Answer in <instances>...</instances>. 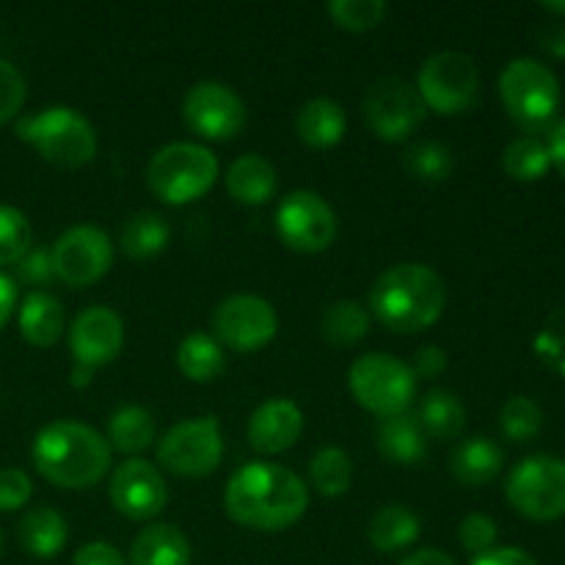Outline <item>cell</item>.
<instances>
[{
	"mask_svg": "<svg viewBox=\"0 0 565 565\" xmlns=\"http://www.w3.org/2000/svg\"><path fill=\"white\" fill-rule=\"evenodd\" d=\"M224 505L232 522L274 533L290 527L307 513L309 491L303 480L287 467L252 461L230 478Z\"/></svg>",
	"mask_w": 565,
	"mask_h": 565,
	"instance_id": "6da1fadb",
	"label": "cell"
},
{
	"mask_svg": "<svg viewBox=\"0 0 565 565\" xmlns=\"http://www.w3.org/2000/svg\"><path fill=\"white\" fill-rule=\"evenodd\" d=\"M447 303V287L434 268L403 263L384 270L370 287V309L386 329L412 334L434 326Z\"/></svg>",
	"mask_w": 565,
	"mask_h": 565,
	"instance_id": "7a4b0ae2",
	"label": "cell"
},
{
	"mask_svg": "<svg viewBox=\"0 0 565 565\" xmlns=\"http://www.w3.org/2000/svg\"><path fill=\"white\" fill-rule=\"evenodd\" d=\"M33 467L61 489H88L99 483L110 467L105 436L72 419L44 425L33 439Z\"/></svg>",
	"mask_w": 565,
	"mask_h": 565,
	"instance_id": "3957f363",
	"label": "cell"
},
{
	"mask_svg": "<svg viewBox=\"0 0 565 565\" xmlns=\"http://www.w3.org/2000/svg\"><path fill=\"white\" fill-rule=\"evenodd\" d=\"M17 136L31 143L44 160L64 169L88 163L97 152V132L92 121L75 108L53 105L17 121Z\"/></svg>",
	"mask_w": 565,
	"mask_h": 565,
	"instance_id": "277c9868",
	"label": "cell"
},
{
	"mask_svg": "<svg viewBox=\"0 0 565 565\" xmlns=\"http://www.w3.org/2000/svg\"><path fill=\"white\" fill-rule=\"evenodd\" d=\"M218 177V160L202 143L174 141L152 154L147 182L158 199L169 204H185L204 196Z\"/></svg>",
	"mask_w": 565,
	"mask_h": 565,
	"instance_id": "5b68a950",
	"label": "cell"
},
{
	"mask_svg": "<svg viewBox=\"0 0 565 565\" xmlns=\"http://www.w3.org/2000/svg\"><path fill=\"white\" fill-rule=\"evenodd\" d=\"M500 97L508 114L527 130L550 125L561 105V83L546 64L535 58H513L500 75Z\"/></svg>",
	"mask_w": 565,
	"mask_h": 565,
	"instance_id": "8992f818",
	"label": "cell"
},
{
	"mask_svg": "<svg viewBox=\"0 0 565 565\" xmlns=\"http://www.w3.org/2000/svg\"><path fill=\"white\" fill-rule=\"evenodd\" d=\"M348 384H351L353 397L381 419L406 412L417 392L414 370L390 353L359 356L348 373Z\"/></svg>",
	"mask_w": 565,
	"mask_h": 565,
	"instance_id": "52a82bcc",
	"label": "cell"
},
{
	"mask_svg": "<svg viewBox=\"0 0 565 565\" xmlns=\"http://www.w3.org/2000/svg\"><path fill=\"white\" fill-rule=\"evenodd\" d=\"M508 500L535 522L565 516V461L557 456H530L508 475Z\"/></svg>",
	"mask_w": 565,
	"mask_h": 565,
	"instance_id": "ba28073f",
	"label": "cell"
},
{
	"mask_svg": "<svg viewBox=\"0 0 565 565\" xmlns=\"http://www.w3.org/2000/svg\"><path fill=\"white\" fill-rule=\"evenodd\" d=\"M480 72L469 55L458 50L436 53L419 66L417 92L423 97L425 108H434L439 114H461L478 99Z\"/></svg>",
	"mask_w": 565,
	"mask_h": 565,
	"instance_id": "9c48e42d",
	"label": "cell"
},
{
	"mask_svg": "<svg viewBox=\"0 0 565 565\" xmlns=\"http://www.w3.org/2000/svg\"><path fill=\"white\" fill-rule=\"evenodd\" d=\"M364 121L384 141H406L425 121L423 97L403 77H379L362 99Z\"/></svg>",
	"mask_w": 565,
	"mask_h": 565,
	"instance_id": "30bf717a",
	"label": "cell"
},
{
	"mask_svg": "<svg viewBox=\"0 0 565 565\" xmlns=\"http://www.w3.org/2000/svg\"><path fill=\"white\" fill-rule=\"evenodd\" d=\"M221 458H224V436L215 417H196L174 425L158 447V461L182 478L210 475Z\"/></svg>",
	"mask_w": 565,
	"mask_h": 565,
	"instance_id": "8fae6325",
	"label": "cell"
},
{
	"mask_svg": "<svg viewBox=\"0 0 565 565\" xmlns=\"http://www.w3.org/2000/svg\"><path fill=\"white\" fill-rule=\"evenodd\" d=\"M276 232L296 252H326L337 237V215L315 191H292L276 207Z\"/></svg>",
	"mask_w": 565,
	"mask_h": 565,
	"instance_id": "7c38bea8",
	"label": "cell"
},
{
	"mask_svg": "<svg viewBox=\"0 0 565 565\" xmlns=\"http://www.w3.org/2000/svg\"><path fill=\"white\" fill-rule=\"evenodd\" d=\"M50 263L61 281L72 287H86L108 274L114 263V246L99 226L77 224L53 243Z\"/></svg>",
	"mask_w": 565,
	"mask_h": 565,
	"instance_id": "4fadbf2b",
	"label": "cell"
},
{
	"mask_svg": "<svg viewBox=\"0 0 565 565\" xmlns=\"http://www.w3.org/2000/svg\"><path fill=\"white\" fill-rule=\"evenodd\" d=\"M182 116H185L188 127L196 130L199 136L226 141V138L237 136L246 125V105L237 97V92H232L224 83L199 81L188 88Z\"/></svg>",
	"mask_w": 565,
	"mask_h": 565,
	"instance_id": "5bb4252c",
	"label": "cell"
},
{
	"mask_svg": "<svg viewBox=\"0 0 565 565\" xmlns=\"http://www.w3.org/2000/svg\"><path fill=\"white\" fill-rule=\"evenodd\" d=\"M279 329L276 309L259 296H232L213 312V331L235 351H257L268 345Z\"/></svg>",
	"mask_w": 565,
	"mask_h": 565,
	"instance_id": "9a60e30c",
	"label": "cell"
},
{
	"mask_svg": "<svg viewBox=\"0 0 565 565\" xmlns=\"http://www.w3.org/2000/svg\"><path fill=\"white\" fill-rule=\"evenodd\" d=\"M125 345V323L108 307H88L75 318L70 329V351L75 367L97 370L114 362Z\"/></svg>",
	"mask_w": 565,
	"mask_h": 565,
	"instance_id": "2e32d148",
	"label": "cell"
},
{
	"mask_svg": "<svg viewBox=\"0 0 565 565\" xmlns=\"http://www.w3.org/2000/svg\"><path fill=\"white\" fill-rule=\"evenodd\" d=\"M110 502L121 516L143 522L163 511L169 502V486L152 463L130 458L110 478Z\"/></svg>",
	"mask_w": 565,
	"mask_h": 565,
	"instance_id": "e0dca14e",
	"label": "cell"
},
{
	"mask_svg": "<svg viewBox=\"0 0 565 565\" xmlns=\"http://www.w3.org/2000/svg\"><path fill=\"white\" fill-rule=\"evenodd\" d=\"M303 430V414L287 397H274L265 401L257 412L252 414L248 423V441L254 450L265 452V456H276V452L290 450L298 441Z\"/></svg>",
	"mask_w": 565,
	"mask_h": 565,
	"instance_id": "ac0fdd59",
	"label": "cell"
},
{
	"mask_svg": "<svg viewBox=\"0 0 565 565\" xmlns=\"http://www.w3.org/2000/svg\"><path fill=\"white\" fill-rule=\"evenodd\" d=\"M348 127V116L342 110L340 103L329 97H315L309 103L301 105L296 116V132L301 141H307L309 147H334L342 141Z\"/></svg>",
	"mask_w": 565,
	"mask_h": 565,
	"instance_id": "d6986e66",
	"label": "cell"
},
{
	"mask_svg": "<svg viewBox=\"0 0 565 565\" xmlns=\"http://www.w3.org/2000/svg\"><path fill=\"white\" fill-rule=\"evenodd\" d=\"M379 447L390 461L403 463V467H414L428 456V436H425L423 425L412 414H395V417H384L379 425Z\"/></svg>",
	"mask_w": 565,
	"mask_h": 565,
	"instance_id": "ffe728a7",
	"label": "cell"
},
{
	"mask_svg": "<svg viewBox=\"0 0 565 565\" xmlns=\"http://www.w3.org/2000/svg\"><path fill=\"white\" fill-rule=\"evenodd\" d=\"M130 565H191V544L174 524H152L132 541Z\"/></svg>",
	"mask_w": 565,
	"mask_h": 565,
	"instance_id": "44dd1931",
	"label": "cell"
},
{
	"mask_svg": "<svg viewBox=\"0 0 565 565\" xmlns=\"http://www.w3.org/2000/svg\"><path fill=\"white\" fill-rule=\"evenodd\" d=\"M502 463H505V452L500 450V445L486 436H475L452 450L450 472L467 486H486L500 475Z\"/></svg>",
	"mask_w": 565,
	"mask_h": 565,
	"instance_id": "7402d4cb",
	"label": "cell"
},
{
	"mask_svg": "<svg viewBox=\"0 0 565 565\" xmlns=\"http://www.w3.org/2000/svg\"><path fill=\"white\" fill-rule=\"evenodd\" d=\"M226 188L243 204H265L276 191V169L263 154H243L226 171Z\"/></svg>",
	"mask_w": 565,
	"mask_h": 565,
	"instance_id": "603a6c76",
	"label": "cell"
},
{
	"mask_svg": "<svg viewBox=\"0 0 565 565\" xmlns=\"http://www.w3.org/2000/svg\"><path fill=\"white\" fill-rule=\"evenodd\" d=\"M20 544L33 557H55L66 544V522L53 508H33L20 519Z\"/></svg>",
	"mask_w": 565,
	"mask_h": 565,
	"instance_id": "cb8c5ba5",
	"label": "cell"
},
{
	"mask_svg": "<svg viewBox=\"0 0 565 565\" xmlns=\"http://www.w3.org/2000/svg\"><path fill=\"white\" fill-rule=\"evenodd\" d=\"M20 331L31 345H55L64 331V307L47 292H31L20 307Z\"/></svg>",
	"mask_w": 565,
	"mask_h": 565,
	"instance_id": "d4e9b609",
	"label": "cell"
},
{
	"mask_svg": "<svg viewBox=\"0 0 565 565\" xmlns=\"http://www.w3.org/2000/svg\"><path fill=\"white\" fill-rule=\"evenodd\" d=\"M370 544L379 552H401L419 539V519L403 505H384L370 516Z\"/></svg>",
	"mask_w": 565,
	"mask_h": 565,
	"instance_id": "484cf974",
	"label": "cell"
},
{
	"mask_svg": "<svg viewBox=\"0 0 565 565\" xmlns=\"http://www.w3.org/2000/svg\"><path fill=\"white\" fill-rule=\"evenodd\" d=\"M419 425H423L425 436H436V439H456L463 430V403L458 401L456 392L450 390H430L423 397V406L417 414Z\"/></svg>",
	"mask_w": 565,
	"mask_h": 565,
	"instance_id": "4316f807",
	"label": "cell"
},
{
	"mask_svg": "<svg viewBox=\"0 0 565 565\" xmlns=\"http://www.w3.org/2000/svg\"><path fill=\"white\" fill-rule=\"evenodd\" d=\"M177 364L191 381H213L224 370L226 356L215 337L204 334V331H193L177 348Z\"/></svg>",
	"mask_w": 565,
	"mask_h": 565,
	"instance_id": "83f0119b",
	"label": "cell"
},
{
	"mask_svg": "<svg viewBox=\"0 0 565 565\" xmlns=\"http://www.w3.org/2000/svg\"><path fill=\"white\" fill-rule=\"evenodd\" d=\"M171 230L169 221L160 213H152V210H143V213H136L121 230V252L132 259H149L154 254H160L169 243Z\"/></svg>",
	"mask_w": 565,
	"mask_h": 565,
	"instance_id": "f1b7e54d",
	"label": "cell"
},
{
	"mask_svg": "<svg viewBox=\"0 0 565 565\" xmlns=\"http://www.w3.org/2000/svg\"><path fill=\"white\" fill-rule=\"evenodd\" d=\"M108 439L110 445H114L119 452H125V456L147 450V447L154 441L152 414L141 406H121L119 412L110 417Z\"/></svg>",
	"mask_w": 565,
	"mask_h": 565,
	"instance_id": "f546056e",
	"label": "cell"
},
{
	"mask_svg": "<svg viewBox=\"0 0 565 565\" xmlns=\"http://www.w3.org/2000/svg\"><path fill=\"white\" fill-rule=\"evenodd\" d=\"M367 326H370L367 309H364L359 301H348V298H342V301L331 303V307L326 309L320 329H323V337L331 342V345L351 348L367 334Z\"/></svg>",
	"mask_w": 565,
	"mask_h": 565,
	"instance_id": "4dcf8cb0",
	"label": "cell"
},
{
	"mask_svg": "<svg viewBox=\"0 0 565 565\" xmlns=\"http://www.w3.org/2000/svg\"><path fill=\"white\" fill-rule=\"evenodd\" d=\"M552 158L546 143L539 136H519L502 152V169L513 177V180L533 182L550 171Z\"/></svg>",
	"mask_w": 565,
	"mask_h": 565,
	"instance_id": "1f68e13d",
	"label": "cell"
},
{
	"mask_svg": "<svg viewBox=\"0 0 565 565\" xmlns=\"http://www.w3.org/2000/svg\"><path fill=\"white\" fill-rule=\"evenodd\" d=\"M309 478L323 497H342L351 489L353 463L340 447H320L309 463Z\"/></svg>",
	"mask_w": 565,
	"mask_h": 565,
	"instance_id": "d6a6232c",
	"label": "cell"
},
{
	"mask_svg": "<svg viewBox=\"0 0 565 565\" xmlns=\"http://www.w3.org/2000/svg\"><path fill=\"white\" fill-rule=\"evenodd\" d=\"M403 166L423 182H441L452 171V152L439 141H417L403 154Z\"/></svg>",
	"mask_w": 565,
	"mask_h": 565,
	"instance_id": "836d02e7",
	"label": "cell"
},
{
	"mask_svg": "<svg viewBox=\"0 0 565 565\" xmlns=\"http://www.w3.org/2000/svg\"><path fill=\"white\" fill-rule=\"evenodd\" d=\"M500 428L511 441H530L544 428V414L539 403L527 395L508 397L500 412Z\"/></svg>",
	"mask_w": 565,
	"mask_h": 565,
	"instance_id": "e575fe53",
	"label": "cell"
},
{
	"mask_svg": "<svg viewBox=\"0 0 565 565\" xmlns=\"http://www.w3.org/2000/svg\"><path fill=\"white\" fill-rule=\"evenodd\" d=\"M33 230L22 210L0 204V265H14L31 252Z\"/></svg>",
	"mask_w": 565,
	"mask_h": 565,
	"instance_id": "d590c367",
	"label": "cell"
},
{
	"mask_svg": "<svg viewBox=\"0 0 565 565\" xmlns=\"http://www.w3.org/2000/svg\"><path fill=\"white\" fill-rule=\"evenodd\" d=\"M331 20L348 31H370L379 25L386 14L384 0H331Z\"/></svg>",
	"mask_w": 565,
	"mask_h": 565,
	"instance_id": "8d00e7d4",
	"label": "cell"
},
{
	"mask_svg": "<svg viewBox=\"0 0 565 565\" xmlns=\"http://www.w3.org/2000/svg\"><path fill=\"white\" fill-rule=\"evenodd\" d=\"M458 541H461L463 550L472 552L475 557L494 550L497 544L494 519L486 516V513H469V516L458 524Z\"/></svg>",
	"mask_w": 565,
	"mask_h": 565,
	"instance_id": "74e56055",
	"label": "cell"
},
{
	"mask_svg": "<svg viewBox=\"0 0 565 565\" xmlns=\"http://www.w3.org/2000/svg\"><path fill=\"white\" fill-rule=\"evenodd\" d=\"M25 103V77L11 61L0 58V125L14 119Z\"/></svg>",
	"mask_w": 565,
	"mask_h": 565,
	"instance_id": "f35d334b",
	"label": "cell"
},
{
	"mask_svg": "<svg viewBox=\"0 0 565 565\" xmlns=\"http://www.w3.org/2000/svg\"><path fill=\"white\" fill-rule=\"evenodd\" d=\"M33 494V483L22 469H0V511H17Z\"/></svg>",
	"mask_w": 565,
	"mask_h": 565,
	"instance_id": "ab89813d",
	"label": "cell"
},
{
	"mask_svg": "<svg viewBox=\"0 0 565 565\" xmlns=\"http://www.w3.org/2000/svg\"><path fill=\"white\" fill-rule=\"evenodd\" d=\"M72 565H127L121 552L114 544H105V541H92V544L81 546Z\"/></svg>",
	"mask_w": 565,
	"mask_h": 565,
	"instance_id": "60d3db41",
	"label": "cell"
},
{
	"mask_svg": "<svg viewBox=\"0 0 565 565\" xmlns=\"http://www.w3.org/2000/svg\"><path fill=\"white\" fill-rule=\"evenodd\" d=\"M17 270L25 281L31 285H39V281L53 279V263H50V252H28L25 257L17 263Z\"/></svg>",
	"mask_w": 565,
	"mask_h": 565,
	"instance_id": "b9f144b4",
	"label": "cell"
},
{
	"mask_svg": "<svg viewBox=\"0 0 565 565\" xmlns=\"http://www.w3.org/2000/svg\"><path fill=\"white\" fill-rule=\"evenodd\" d=\"M472 565H539V561L519 546H494L475 557Z\"/></svg>",
	"mask_w": 565,
	"mask_h": 565,
	"instance_id": "7bdbcfd3",
	"label": "cell"
},
{
	"mask_svg": "<svg viewBox=\"0 0 565 565\" xmlns=\"http://www.w3.org/2000/svg\"><path fill=\"white\" fill-rule=\"evenodd\" d=\"M414 370H417L423 379H436L447 370V353L439 345H423L414 359Z\"/></svg>",
	"mask_w": 565,
	"mask_h": 565,
	"instance_id": "ee69618b",
	"label": "cell"
},
{
	"mask_svg": "<svg viewBox=\"0 0 565 565\" xmlns=\"http://www.w3.org/2000/svg\"><path fill=\"white\" fill-rule=\"evenodd\" d=\"M546 149H550L552 166H557V171L565 177V119H561L555 127H552Z\"/></svg>",
	"mask_w": 565,
	"mask_h": 565,
	"instance_id": "f6af8a7d",
	"label": "cell"
},
{
	"mask_svg": "<svg viewBox=\"0 0 565 565\" xmlns=\"http://www.w3.org/2000/svg\"><path fill=\"white\" fill-rule=\"evenodd\" d=\"M14 303H17L14 281H11L6 274H0V329L9 323L11 312H14Z\"/></svg>",
	"mask_w": 565,
	"mask_h": 565,
	"instance_id": "bcb514c9",
	"label": "cell"
},
{
	"mask_svg": "<svg viewBox=\"0 0 565 565\" xmlns=\"http://www.w3.org/2000/svg\"><path fill=\"white\" fill-rule=\"evenodd\" d=\"M397 565H458V563L439 550H419L414 552V555L403 557Z\"/></svg>",
	"mask_w": 565,
	"mask_h": 565,
	"instance_id": "7dc6e473",
	"label": "cell"
},
{
	"mask_svg": "<svg viewBox=\"0 0 565 565\" xmlns=\"http://www.w3.org/2000/svg\"><path fill=\"white\" fill-rule=\"evenodd\" d=\"M541 39V47L550 50V53H557V55H565V28H561V33H557V25H550L546 31L539 33Z\"/></svg>",
	"mask_w": 565,
	"mask_h": 565,
	"instance_id": "c3c4849f",
	"label": "cell"
},
{
	"mask_svg": "<svg viewBox=\"0 0 565 565\" xmlns=\"http://www.w3.org/2000/svg\"><path fill=\"white\" fill-rule=\"evenodd\" d=\"M541 9L544 11H552V14H565V0H544V3H541Z\"/></svg>",
	"mask_w": 565,
	"mask_h": 565,
	"instance_id": "681fc988",
	"label": "cell"
},
{
	"mask_svg": "<svg viewBox=\"0 0 565 565\" xmlns=\"http://www.w3.org/2000/svg\"><path fill=\"white\" fill-rule=\"evenodd\" d=\"M0 544H3V541H0Z\"/></svg>",
	"mask_w": 565,
	"mask_h": 565,
	"instance_id": "f907efd6",
	"label": "cell"
}]
</instances>
